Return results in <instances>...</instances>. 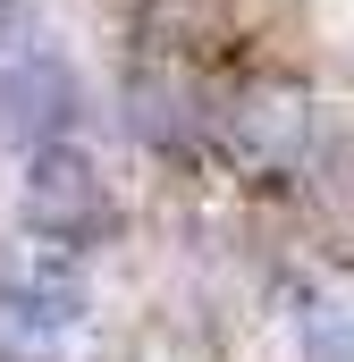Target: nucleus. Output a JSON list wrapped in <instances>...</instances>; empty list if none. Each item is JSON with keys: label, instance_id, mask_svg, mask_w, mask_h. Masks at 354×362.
Segmentation results:
<instances>
[{"label": "nucleus", "instance_id": "1", "mask_svg": "<svg viewBox=\"0 0 354 362\" xmlns=\"http://www.w3.org/2000/svg\"><path fill=\"white\" fill-rule=\"evenodd\" d=\"M76 118H85V85L59 51H8L0 59V144L8 152L68 144Z\"/></svg>", "mask_w": 354, "mask_h": 362}, {"label": "nucleus", "instance_id": "2", "mask_svg": "<svg viewBox=\"0 0 354 362\" xmlns=\"http://www.w3.org/2000/svg\"><path fill=\"white\" fill-rule=\"evenodd\" d=\"M101 219H110V202H101L93 152H76V144H42V152H25V228L85 245V236H101Z\"/></svg>", "mask_w": 354, "mask_h": 362}, {"label": "nucleus", "instance_id": "3", "mask_svg": "<svg viewBox=\"0 0 354 362\" xmlns=\"http://www.w3.org/2000/svg\"><path fill=\"white\" fill-rule=\"evenodd\" d=\"M76 312H85V295L0 278V362H59V354H68Z\"/></svg>", "mask_w": 354, "mask_h": 362}, {"label": "nucleus", "instance_id": "4", "mask_svg": "<svg viewBox=\"0 0 354 362\" xmlns=\"http://www.w3.org/2000/svg\"><path fill=\"white\" fill-rule=\"evenodd\" d=\"M127 118H135V135H144L152 152H194V110H185V93L161 85V76H135V85H127Z\"/></svg>", "mask_w": 354, "mask_h": 362}, {"label": "nucleus", "instance_id": "5", "mask_svg": "<svg viewBox=\"0 0 354 362\" xmlns=\"http://www.w3.org/2000/svg\"><path fill=\"white\" fill-rule=\"evenodd\" d=\"M295 354L304 362H354V320L338 312V303L312 295V303L295 312Z\"/></svg>", "mask_w": 354, "mask_h": 362}, {"label": "nucleus", "instance_id": "6", "mask_svg": "<svg viewBox=\"0 0 354 362\" xmlns=\"http://www.w3.org/2000/svg\"><path fill=\"white\" fill-rule=\"evenodd\" d=\"M34 34V0H0V51Z\"/></svg>", "mask_w": 354, "mask_h": 362}]
</instances>
